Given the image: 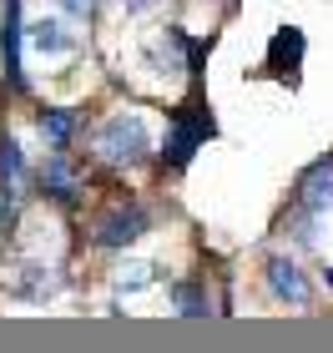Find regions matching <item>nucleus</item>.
<instances>
[{
	"instance_id": "obj_7",
	"label": "nucleus",
	"mask_w": 333,
	"mask_h": 353,
	"mask_svg": "<svg viewBox=\"0 0 333 353\" xmlns=\"http://www.w3.org/2000/svg\"><path fill=\"white\" fill-rule=\"evenodd\" d=\"M298 56H303V30H293V26H288V30H278L273 46H268V66L288 76V71L298 66Z\"/></svg>"
},
{
	"instance_id": "obj_9",
	"label": "nucleus",
	"mask_w": 333,
	"mask_h": 353,
	"mask_svg": "<svg viewBox=\"0 0 333 353\" xmlns=\"http://www.w3.org/2000/svg\"><path fill=\"white\" fill-rule=\"evenodd\" d=\"M71 132H76V117H71V111H46V117H41V137L56 141V147H66Z\"/></svg>"
},
{
	"instance_id": "obj_10",
	"label": "nucleus",
	"mask_w": 333,
	"mask_h": 353,
	"mask_svg": "<svg viewBox=\"0 0 333 353\" xmlns=\"http://www.w3.org/2000/svg\"><path fill=\"white\" fill-rule=\"evenodd\" d=\"M0 176H6V192H15V182L26 176V162H21V147H15L10 137H0Z\"/></svg>"
},
{
	"instance_id": "obj_5",
	"label": "nucleus",
	"mask_w": 333,
	"mask_h": 353,
	"mask_svg": "<svg viewBox=\"0 0 333 353\" xmlns=\"http://www.w3.org/2000/svg\"><path fill=\"white\" fill-rule=\"evenodd\" d=\"M298 202H303L308 212L333 207V162H319V167L303 172V182H298Z\"/></svg>"
},
{
	"instance_id": "obj_8",
	"label": "nucleus",
	"mask_w": 333,
	"mask_h": 353,
	"mask_svg": "<svg viewBox=\"0 0 333 353\" xmlns=\"http://www.w3.org/2000/svg\"><path fill=\"white\" fill-rule=\"evenodd\" d=\"M30 46H36V51L61 56V51H71V46H76V36H71L61 21H46V15H41V21H30Z\"/></svg>"
},
{
	"instance_id": "obj_14",
	"label": "nucleus",
	"mask_w": 333,
	"mask_h": 353,
	"mask_svg": "<svg viewBox=\"0 0 333 353\" xmlns=\"http://www.w3.org/2000/svg\"><path fill=\"white\" fill-rule=\"evenodd\" d=\"M126 10H147V6H157V0H121Z\"/></svg>"
},
{
	"instance_id": "obj_13",
	"label": "nucleus",
	"mask_w": 333,
	"mask_h": 353,
	"mask_svg": "<svg viewBox=\"0 0 333 353\" xmlns=\"http://www.w3.org/2000/svg\"><path fill=\"white\" fill-rule=\"evenodd\" d=\"M61 6H66L71 15H91V10H97V0H61Z\"/></svg>"
},
{
	"instance_id": "obj_4",
	"label": "nucleus",
	"mask_w": 333,
	"mask_h": 353,
	"mask_svg": "<svg viewBox=\"0 0 333 353\" xmlns=\"http://www.w3.org/2000/svg\"><path fill=\"white\" fill-rule=\"evenodd\" d=\"M268 283H273L278 298L298 303V308H308V303H313L308 278H303V272H298V263H288V258H273V263H268Z\"/></svg>"
},
{
	"instance_id": "obj_1",
	"label": "nucleus",
	"mask_w": 333,
	"mask_h": 353,
	"mask_svg": "<svg viewBox=\"0 0 333 353\" xmlns=\"http://www.w3.org/2000/svg\"><path fill=\"white\" fill-rule=\"evenodd\" d=\"M147 147H152V137H147V121H141L137 111H121V117H111L97 132V152L106 157V162H117V167L137 162Z\"/></svg>"
},
{
	"instance_id": "obj_6",
	"label": "nucleus",
	"mask_w": 333,
	"mask_h": 353,
	"mask_svg": "<svg viewBox=\"0 0 333 353\" xmlns=\"http://www.w3.org/2000/svg\"><path fill=\"white\" fill-rule=\"evenodd\" d=\"M6 81L21 91V0H6Z\"/></svg>"
},
{
	"instance_id": "obj_11",
	"label": "nucleus",
	"mask_w": 333,
	"mask_h": 353,
	"mask_svg": "<svg viewBox=\"0 0 333 353\" xmlns=\"http://www.w3.org/2000/svg\"><path fill=\"white\" fill-rule=\"evenodd\" d=\"M152 278H157V268H152V263H132V268H121L117 288H147Z\"/></svg>"
},
{
	"instance_id": "obj_3",
	"label": "nucleus",
	"mask_w": 333,
	"mask_h": 353,
	"mask_svg": "<svg viewBox=\"0 0 333 353\" xmlns=\"http://www.w3.org/2000/svg\"><path fill=\"white\" fill-rule=\"evenodd\" d=\"M141 228H147V212L141 207H117V212H106L97 222V243L101 248H126V243H137Z\"/></svg>"
},
{
	"instance_id": "obj_12",
	"label": "nucleus",
	"mask_w": 333,
	"mask_h": 353,
	"mask_svg": "<svg viewBox=\"0 0 333 353\" xmlns=\"http://www.w3.org/2000/svg\"><path fill=\"white\" fill-rule=\"evenodd\" d=\"M177 303H182V313H208V303H202L197 288H177Z\"/></svg>"
},
{
	"instance_id": "obj_2",
	"label": "nucleus",
	"mask_w": 333,
	"mask_h": 353,
	"mask_svg": "<svg viewBox=\"0 0 333 353\" xmlns=\"http://www.w3.org/2000/svg\"><path fill=\"white\" fill-rule=\"evenodd\" d=\"M208 137H212V117L202 106H187L182 117H177V132H172V141H167V162L182 167L187 157L197 152V141H208Z\"/></svg>"
}]
</instances>
